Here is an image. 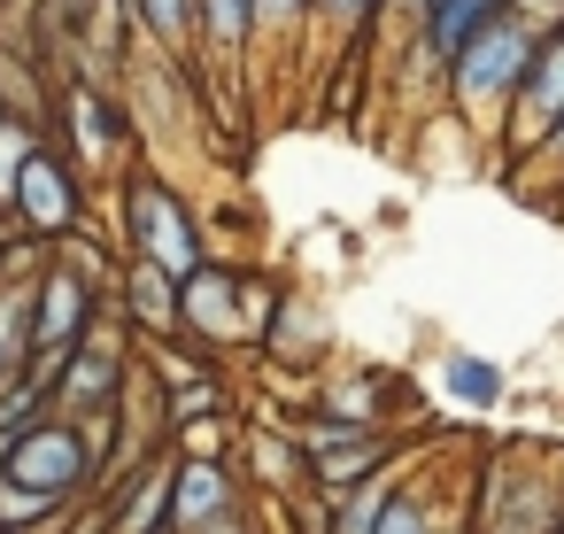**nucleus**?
Returning a JSON list of instances; mask_svg holds the SVG:
<instances>
[{
  "label": "nucleus",
  "instance_id": "f8f14e48",
  "mask_svg": "<svg viewBox=\"0 0 564 534\" xmlns=\"http://www.w3.org/2000/svg\"><path fill=\"white\" fill-rule=\"evenodd\" d=\"M117 318H124L132 349L178 341V279H163L148 264H117Z\"/></svg>",
  "mask_w": 564,
  "mask_h": 534
},
{
  "label": "nucleus",
  "instance_id": "4468645a",
  "mask_svg": "<svg viewBox=\"0 0 564 534\" xmlns=\"http://www.w3.org/2000/svg\"><path fill=\"white\" fill-rule=\"evenodd\" d=\"M433 387H441L448 403H464V410H495V403H510V372H502L495 356H479V349H441Z\"/></svg>",
  "mask_w": 564,
  "mask_h": 534
},
{
  "label": "nucleus",
  "instance_id": "bb28decb",
  "mask_svg": "<svg viewBox=\"0 0 564 534\" xmlns=\"http://www.w3.org/2000/svg\"><path fill=\"white\" fill-rule=\"evenodd\" d=\"M17 256H24V241H17V233H0V279H9V264H17Z\"/></svg>",
  "mask_w": 564,
  "mask_h": 534
},
{
  "label": "nucleus",
  "instance_id": "393cba45",
  "mask_svg": "<svg viewBox=\"0 0 564 534\" xmlns=\"http://www.w3.org/2000/svg\"><path fill=\"white\" fill-rule=\"evenodd\" d=\"M225 449H232V410H225V418H202V426H178V434H171V457L225 464Z\"/></svg>",
  "mask_w": 564,
  "mask_h": 534
},
{
  "label": "nucleus",
  "instance_id": "2eb2a0df",
  "mask_svg": "<svg viewBox=\"0 0 564 534\" xmlns=\"http://www.w3.org/2000/svg\"><path fill=\"white\" fill-rule=\"evenodd\" d=\"M379 24H387V0H310V47L356 55ZM310 47H302V55H310Z\"/></svg>",
  "mask_w": 564,
  "mask_h": 534
},
{
  "label": "nucleus",
  "instance_id": "c85d7f7f",
  "mask_svg": "<svg viewBox=\"0 0 564 534\" xmlns=\"http://www.w3.org/2000/svg\"><path fill=\"white\" fill-rule=\"evenodd\" d=\"M0 125H9V102H0Z\"/></svg>",
  "mask_w": 564,
  "mask_h": 534
},
{
  "label": "nucleus",
  "instance_id": "6ab92c4d",
  "mask_svg": "<svg viewBox=\"0 0 564 534\" xmlns=\"http://www.w3.org/2000/svg\"><path fill=\"white\" fill-rule=\"evenodd\" d=\"M63 519H70V503H55V495L0 472V534H55Z\"/></svg>",
  "mask_w": 564,
  "mask_h": 534
},
{
  "label": "nucleus",
  "instance_id": "1a4fd4ad",
  "mask_svg": "<svg viewBox=\"0 0 564 534\" xmlns=\"http://www.w3.org/2000/svg\"><path fill=\"white\" fill-rule=\"evenodd\" d=\"M518 0H425V9L410 17V55L433 71V78H448V63L495 24V17H510Z\"/></svg>",
  "mask_w": 564,
  "mask_h": 534
},
{
  "label": "nucleus",
  "instance_id": "c756f323",
  "mask_svg": "<svg viewBox=\"0 0 564 534\" xmlns=\"http://www.w3.org/2000/svg\"><path fill=\"white\" fill-rule=\"evenodd\" d=\"M0 9H9V0H0Z\"/></svg>",
  "mask_w": 564,
  "mask_h": 534
},
{
  "label": "nucleus",
  "instance_id": "a878e982",
  "mask_svg": "<svg viewBox=\"0 0 564 534\" xmlns=\"http://www.w3.org/2000/svg\"><path fill=\"white\" fill-rule=\"evenodd\" d=\"M518 179H525L533 194H549V186H564V125L549 132V148H541V156H533V163H525Z\"/></svg>",
  "mask_w": 564,
  "mask_h": 534
},
{
  "label": "nucleus",
  "instance_id": "9b49d317",
  "mask_svg": "<svg viewBox=\"0 0 564 534\" xmlns=\"http://www.w3.org/2000/svg\"><path fill=\"white\" fill-rule=\"evenodd\" d=\"M194 71L240 78L256 55V0H194Z\"/></svg>",
  "mask_w": 564,
  "mask_h": 534
},
{
  "label": "nucleus",
  "instance_id": "a211bd4d",
  "mask_svg": "<svg viewBox=\"0 0 564 534\" xmlns=\"http://www.w3.org/2000/svg\"><path fill=\"white\" fill-rule=\"evenodd\" d=\"M310 410H333V418H356V426H387V380L379 372H340L317 387Z\"/></svg>",
  "mask_w": 564,
  "mask_h": 534
},
{
  "label": "nucleus",
  "instance_id": "423d86ee",
  "mask_svg": "<svg viewBox=\"0 0 564 534\" xmlns=\"http://www.w3.org/2000/svg\"><path fill=\"white\" fill-rule=\"evenodd\" d=\"M0 472L24 480V488H40V495H55V503H70V511L101 495V449L70 418H40L32 434H17V449H9Z\"/></svg>",
  "mask_w": 564,
  "mask_h": 534
},
{
  "label": "nucleus",
  "instance_id": "0eeeda50",
  "mask_svg": "<svg viewBox=\"0 0 564 534\" xmlns=\"http://www.w3.org/2000/svg\"><path fill=\"white\" fill-rule=\"evenodd\" d=\"M556 125H564V17H549V32H541V47H533V71H525L510 117H502V132H495V163H502V171H525V163L549 148Z\"/></svg>",
  "mask_w": 564,
  "mask_h": 534
},
{
  "label": "nucleus",
  "instance_id": "cd10ccee",
  "mask_svg": "<svg viewBox=\"0 0 564 534\" xmlns=\"http://www.w3.org/2000/svg\"><path fill=\"white\" fill-rule=\"evenodd\" d=\"M209 534H256V511H240V519H225V526H209Z\"/></svg>",
  "mask_w": 564,
  "mask_h": 534
},
{
  "label": "nucleus",
  "instance_id": "412c9836",
  "mask_svg": "<svg viewBox=\"0 0 564 534\" xmlns=\"http://www.w3.org/2000/svg\"><path fill=\"white\" fill-rule=\"evenodd\" d=\"M232 410V395H225V380H186V387H163V449H171V434L178 426H202V418H225Z\"/></svg>",
  "mask_w": 564,
  "mask_h": 534
},
{
  "label": "nucleus",
  "instance_id": "aec40b11",
  "mask_svg": "<svg viewBox=\"0 0 564 534\" xmlns=\"http://www.w3.org/2000/svg\"><path fill=\"white\" fill-rule=\"evenodd\" d=\"M248 472H256L271 495H302V449H294V434H286V426L248 434Z\"/></svg>",
  "mask_w": 564,
  "mask_h": 534
},
{
  "label": "nucleus",
  "instance_id": "39448f33",
  "mask_svg": "<svg viewBox=\"0 0 564 534\" xmlns=\"http://www.w3.org/2000/svg\"><path fill=\"white\" fill-rule=\"evenodd\" d=\"M132 372H140V349H132V333H124V318L109 310L70 356H63V372H55V418H70V426H94V418H109V410H124V395H132Z\"/></svg>",
  "mask_w": 564,
  "mask_h": 534
},
{
  "label": "nucleus",
  "instance_id": "f257e3e1",
  "mask_svg": "<svg viewBox=\"0 0 564 534\" xmlns=\"http://www.w3.org/2000/svg\"><path fill=\"white\" fill-rule=\"evenodd\" d=\"M549 17H556V9H525V0H518L510 17H495V24L448 63L441 102H448L456 125H471L479 140L502 132V117H510V102H518V86H525V71H533V47H541V32H549Z\"/></svg>",
  "mask_w": 564,
  "mask_h": 534
},
{
  "label": "nucleus",
  "instance_id": "4be33fe9",
  "mask_svg": "<svg viewBox=\"0 0 564 534\" xmlns=\"http://www.w3.org/2000/svg\"><path fill=\"white\" fill-rule=\"evenodd\" d=\"M371 534H441V526H433V495H425L417 472H394V480H387V511H379Z\"/></svg>",
  "mask_w": 564,
  "mask_h": 534
},
{
  "label": "nucleus",
  "instance_id": "7ed1b4c3",
  "mask_svg": "<svg viewBox=\"0 0 564 534\" xmlns=\"http://www.w3.org/2000/svg\"><path fill=\"white\" fill-rule=\"evenodd\" d=\"M47 140L70 156V171L86 179V186H117L132 163H140V125H132V109L109 94V86H94V78H63L55 86V109H47Z\"/></svg>",
  "mask_w": 564,
  "mask_h": 534
},
{
  "label": "nucleus",
  "instance_id": "20e7f679",
  "mask_svg": "<svg viewBox=\"0 0 564 534\" xmlns=\"http://www.w3.org/2000/svg\"><path fill=\"white\" fill-rule=\"evenodd\" d=\"M94 225V186L70 171V156L55 140H32L24 171H17V202H9V233L24 248H63Z\"/></svg>",
  "mask_w": 564,
  "mask_h": 534
},
{
  "label": "nucleus",
  "instance_id": "5701e85b",
  "mask_svg": "<svg viewBox=\"0 0 564 534\" xmlns=\"http://www.w3.org/2000/svg\"><path fill=\"white\" fill-rule=\"evenodd\" d=\"M256 47L302 55L310 47V0H256Z\"/></svg>",
  "mask_w": 564,
  "mask_h": 534
},
{
  "label": "nucleus",
  "instance_id": "f03ea898",
  "mask_svg": "<svg viewBox=\"0 0 564 534\" xmlns=\"http://www.w3.org/2000/svg\"><path fill=\"white\" fill-rule=\"evenodd\" d=\"M117 264H148V271H163V279H194V271L209 264L202 217H194L186 194H178L163 171H148V163H132V171L117 179Z\"/></svg>",
  "mask_w": 564,
  "mask_h": 534
},
{
  "label": "nucleus",
  "instance_id": "ddd939ff",
  "mask_svg": "<svg viewBox=\"0 0 564 534\" xmlns=\"http://www.w3.org/2000/svg\"><path fill=\"white\" fill-rule=\"evenodd\" d=\"M32 264H40V248H24L9 264V279H0V387L32 372Z\"/></svg>",
  "mask_w": 564,
  "mask_h": 534
},
{
  "label": "nucleus",
  "instance_id": "b1692460",
  "mask_svg": "<svg viewBox=\"0 0 564 534\" xmlns=\"http://www.w3.org/2000/svg\"><path fill=\"white\" fill-rule=\"evenodd\" d=\"M32 140H47V132H32V125H0V233H9V202H17V171H24V156H32Z\"/></svg>",
  "mask_w": 564,
  "mask_h": 534
},
{
  "label": "nucleus",
  "instance_id": "f3484780",
  "mask_svg": "<svg viewBox=\"0 0 564 534\" xmlns=\"http://www.w3.org/2000/svg\"><path fill=\"white\" fill-rule=\"evenodd\" d=\"M333 341V325H325V310H310L302 295H286V310H279V325H271V341H263V356L271 364H310L317 349Z\"/></svg>",
  "mask_w": 564,
  "mask_h": 534
},
{
  "label": "nucleus",
  "instance_id": "dca6fc26",
  "mask_svg": "<svg viewBox=\"0 0 564 534\" xmlns=\"http://www.w3.org/2000/svg\"><path fill=\"white\" fill-rule=\"evenodd\" d=\"M124 9H132V32L155 40V55L194 78V0H124Z\"/></svg>",
  "mask_w": 564,
  "mask_h": 534
},
{
  "label": "nucleus",
  "instance_id": "9d476101",
  "mask_svg": "<svg viewBox=\"0 0 564 534\" xmlns=\"http://www.w3.org/2000/svg\"><path fill=\"white\" fill-rule=\"evenodd\" d=\"M240 472L232 464H202V457H171V534H209L225 519H240Z\"/></svg>",
  "mask_w": 564,
  "mask_h": 534
},
{
  "label": "nucleus",
  "instance_id": "6e6552de",
  "mask_svg": "<svg viewBox=\"0 0 564 534\" xmlns=\"http://www.w3.org/2000/svg\"><path fill=\"white\" fill-rule=\"evenodd\" d=\"M178 341H194L202 356L225 364V349H248V325H240V271L232 264H202L194 279H178Z\"/></svg>",
  "mask_w": 564,
  "mask_h": 534
}]
</instances>
